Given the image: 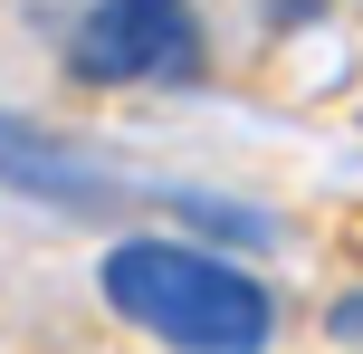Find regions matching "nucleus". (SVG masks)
Instances as JSON below:
<instances>
[{"label": "nucleus", "instance_id": "7ed1b4c3", "mask_svg": "<svg viewBox=\"0 0 363 354\" xmlns=\"http://www.w3.org/2000/svg\"><path fill=\"white\" fill-rule=\"evenodd\" d=\"M0 182H10V192H38L48 211H77V221L115 211V172L86 163L77 144H48V134L19 125V115H0Z\"/></svg>", "mask_w": 363, "mask_h": 354}, {"label": "nucleus", "instance_id": "20e7f679", "mask_svg": "<svg viewBox=\"0 0 363 354\" xmlns=\"http://www.w3.org/2000/svg\"><path fill=\"white\" fill-rule=\"evenodd\" d=\"M325 326H335V345H363V297H335Z\"/></svg>", "mask_w": 363, "mask_h": 354}, {"label": "nucleus", "instance_id": "f257e3e1", "mask_svg": "<svg viewBox=\"0 0 363 354\" xmlns=\"http://www.w3.org/2000/svg\"><path fill=\"white\" fill-rule=\"evenodd\" d=\"M106 306L182 354H258L277 326L268 287L191 240H115L106 249Z\"/></svg>", "mask_w": 363, "mask_h": 354}, {"label": "nucleus", "instance_id": "f03ea898", "mask_svg": "<svg viewBox=\"0 0 363 354\" xmlns=\"http://www.w3.org/2000/svg\"><path fill=\"white\" fill-rule=\"evenodd\" d=\"M67 67L86 87H153V77L201 67V19L191 0H96L67 38Z\"/></svg>", "mask_w": 363, "mask_h": 354}]
</instances>
